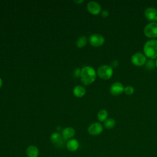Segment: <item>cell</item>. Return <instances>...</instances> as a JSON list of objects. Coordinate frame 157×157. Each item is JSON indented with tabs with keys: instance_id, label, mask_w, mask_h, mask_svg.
Masks as SVG:
<instances>
[{
	"instance_id": "cell-9",
	"label": "cell",
	"mask_w": 157,
	"mask_h": 157,
	"mask_svg": "<svg viewBox=\"0 0 157 157\" xmlns=\"http://www.w3.org/2000/svg\"><path fill=\"white\" fill-rule=\"evenodd\" d=\"M124 87L123 84L119 82L112 83L110 87V92L113 96L120 95L124 91Z\"/></svg>"
},
{
	"instance_id": "cell-22",
	"label": "cell",
	"mask_w": 157,
	"mask_h": 157,
	"mask_svg": "<svg viewBox=\"0 0 157 157\" xmlns=\"http://www.w3.org/2000/svg\"><path fill=\"white\" fill-rule=\"evenodd\" d=\"M101 16L102 17H104V18H106V17H107L108 16H109V12L108 11H107V10H102V12H101Z\"/></svg>"
},
{
	"instance_id": "cell-20",
	"label": "cell",
	"mask_w": 157,
	"mask_h": 157,
	"mask_svg": "<svg viewBox=\"0 0 157 157\" xmlns=\"http://www.w3.org/2000/svg\"><path fill=\"white\" fill-rule=\"evenodd\" d=\"M124 92L127 95H131L134 92V88L131 86H127L124 88Z\"/></svg>"
},
{
	"instance_id": "cell-13",
	"label": "cell",
	"mask_w": 157,
	"mask_h": 157,
	"mask_svg": "<svg viewBox=\"0 0 157 157\" xmlns=\"http://www.w3.org/2000/svg\"><path fill=\"white\" fill-rule=\"evenodd\" d=\"M26 154L28 157H38L39 151L36 146L31 145L27 147L26 150Z\"/></svg>"
},
{
	"instance_id": "cell-6",
	"label": "cell",
	"mask_w": 157,
	"mask_h": 157,
	"mask_svg": "<svg viewBox=\"0 0 157 157\" xmlns=\"http://www.w3.org/2000/svg\"><path fill=\"white\" fill-rule=\"evenodd\" d=\"M90 44L93 47H100L105 42L104 37L99 34H93L89 38Z\"/></svg>"
},
{
	"instance_id": "cell-12",
	"label": "cell",
	"mask_w": 157,
	"mask_h": 157,
	"mask_svg": "<svg viewBox=\"0 0 157 157\" xmlns=\"http://www.w3.org/2000/svg\"><path fill=\"white\" fill-rule=\"evenodd\" d=\"M75 133V129L72 127H67L62 130L61 136L64 140H69L72 139Z\"/></svg>"
},
{
	"instance_id": "cell-19",
	"label": "cell",
	"mask_w": 157,
	"mask_h": 157,
	"mask_svg": "<svg viewBox=\"0 0 157 157\" xmlns=\"http://www.w3.org/2000/svg\"><path fill=\"white\" fill-rule=\"evenodd\" d=\"M145 65L146 68H147L149 70L153 69L155 68V67H156L155 66V62L152 59H150L147 60Z\"/></svg>"
},
{
	"instance_id": "cell-21",
	"label": "cell",
	"mask_w": 157,
	"mask_h": 157,
	"mask_svg": "<svg viewBox=\"0 0 157 157\" xmlns=\"http://www.w3.org/2000/svg\"><path fill=\"white\" fill-rule=\"evenodd\" d=\"M80 74H81V69L79 67L76 68L74 71V76L76 78H78V77H80Z\"/></svg>"
},
{
	"instance_id": "cell-18",
	"label": "cell",
	"mask_w": 157,
	"mask_h": 157,
	"mask_svg": "<svg viewBox=\"0 0 157 157\" xmlns=\"http://www.w3.org/2000/svg\"><path fill=\"white\" fill-rule=\"evenodd\" d=\"M116 124V121L113 118H107L104 121V126L106 129H112Z\"/></svg>"
},
{
	"instance_id": "cell-11",
	"label": "cell",
	"mask_w": 157,
	"mask_h": 157,
	"mask_svg": "<svg viewBox=\"0 0 157 157\" xmlns=\"http://www.w3.org/2000/svg\"><path fill=\"white\" fill-rule=\"evenodd\" d=\"M88 11L93 15H98L101 12V7L99 3L95 1H90L87 4Z\"/></svg>"
},
{
	"instance_id": "cell-14",
	"label": "cell",
	"mask_w": 157,
	"mask_h": 157,
	"mask_svg": "<svg viewBox=\"0 0 157 157\" xmlns=\"http://www.w3.org/2000/svg\"><path fill=\"white\" fill-rule=\"evenodd\" d=\"M66 147L70 151H75L79 147V143L77 139H71L66 142Z\"/></svg>"
},
{
	"instance_id": "cell-25",
	"label": "cell",
	"mask_w": 157,
	"mask_h": 157,
	"mask_svg": "<svg viewBox=\"0 0 157 157\" xmlns=\"http://www.w3.org/2000/svg\"><path fill=\"white\" fill-rule=\"evenodd\" d=\"M155 66H156V67H157V58H156V59L155 60Z\"/></svg>"
},
{
	"instance_id": "cell-17",
	"label": "cell",
	"mask_w": 157,
	"mask_h": 157,
	"mask_svg": "<svg viewBox=\"0 0 157 157\" xmlns=\"http://www.w3.org/2000/svg\"><path fill=\"white\" fill-rule=\"evenodd\" d=\"M97 117H98V119L99 121H101V122L105 121L107 119L108 112L105 109H101L98 112Z\"/></svg>"
},
{
	"instance_id": "cell-8",
	"label": "cell",
	"mask_w": 157,
	"mask_h": 157,
	"mask_svg": "<svg viewBox=\"0 0 157 157\" xmlns=\"http://www.w3.org/2000/svg\"><path fill=\"white\" fill-rule=\"evenodd\" d=\"M51 142L56 147H63L64 145V139L59 132H53L50 137Z\"/></svg>"
},
{
	"instance_id": "cell-5",
	"label": "cell",
	"mask_w": 157,
	"mask_h": 157,
	"mask_svg": "<svg viewBox=\"0 0 157 157\" xmlns=\"http://www.w3.org/2000/svg\"><path fill=\"white\" fill-rule=\"evenodd\" d=\"M131 63L136 66H142L145 64L147 58L145 55L140 52L134 53L131 58Z\"/></svg>"
},
{
	"instance_id": "cell-24",
	"label": "cell",
	"mask_w": 157,
	"mask_h": 157,
	"mask_svg": "<svg viewBox=\"0 0 157 157\" xmlns=\"http://www.w3.org/2000/svg\"><path fill=\"white\" fill-rule=\"evenodd\" d=\"M2 85V79L0 78V88H1Z\"/></svg>"
},
{
	"instance_id": "cell-23",
	"label": "cell",
	"mask_w": 157,
	"mask_h": 157,
	"mask_svg": "<svg viewBox=\"0 0 157 157\" xmlns=\"http://www.w3.org/2000/svg\"><path fill=\"white\" fill-rule=\"evenodd\" d=\"M84 2L83 0H79V1H74V2L77 4H82Z\"/></svg>"
},
{
	"instance_id": "cell-16",
	"label": "cell",
	"mask_w": 157,
	"mask_h": 157,
	"mask_svg": "<svg viewBox=\"0 0 157 157\" xmlns=\"http://www.w3.org/2000/svg\"><path fill=\"white\" fill-rule=\"evenodd\" d=\"M87 41H88V39L86 36H80L77 39L76 41V43H75L76 46L80 48H83L86 45Z\"/></svg>"
},
{
	"instance_id": "cell-2",
	"label": "cell",
	"mask_w": 157,
	"mask_h": 157,
	"mask_svg": "<svg viewBox=\"0 0 157 157\" xmlns=\"http://www.w3.org/2000/svg\"><path fill=\"white\" fill-rule=\"evenodd\" d=\"M144 53L150 59L157 58V40L151 39L147 41L144 46Z\"/></svg>"
},
{
	"instance_id": "cell-1",
	"label": "cell",
	"mask_w": 157,
	"mask_h": 157,
	"mask_svg": "<svg viewBox=\"0 0 157 157\" xmlns=\"http://www.w3.org/2000/svg\"><path fill=\"white\" fill-rule=\"evenodd\" d=\"M96 78V72L93 67L86 66L81 69L80 80L85 85H89L93 83Z\"/></svg>"
},
{
	"instance_id": "cell-10",
	"label": "cell",
	"mask_w": 157,
	"mask_h": 157,
	"mask_svg": "<svg viewBox=\"0 0 157 157\" xmlns=\"http://www.w3.org/2000/svg\"><path fill=\"white\" fill-rule=\"evenodd\" d=\"M145 18L151 22L157 21V9L153 7H148L145 10Z\"/></svg>"
},
{
	"instance_id": "cell-7",
	"label": "cell",
	"mask_w": 157,
	"mask_h": 157,
	"mask_svg": "<svg viewBox=\"0 0 157 157\" xmlns=\"http://www.w3.org/2000/svg\"><path fill=\"white\" fill-rule=\"evenodd\" d=\"M103 131L102 125L98 122H95L91 124L88 128V132L91 136L99 135Z\"/></svg>"
},
{
	"instance_id": "cell-4",
	"label": "cell",
	"mask_w": 157,
	"mask_h": 157,
	"mask_svg": "<svg viewBox=\"0 0 157 157\" xmlns=\"http://www.w3.org/2000/svg\"><path fill=\"white\" fill-rule=\"evenodd\" d=\"M144 34L148 38L157 37V23L151 22L144 28Z\"/></svg>"
},
{
	"instance_id": "cell-15",
	"label": "cell",
	"mask_w": 157,
	"mask_h": 157,
	"mask_svg": "<svg viewBox=\"0 0 157 157\" xmlns=\"http://www.w3.org/2000/svg\"><path fill=\"white\" fill-rule=\"evenodd\" d=\"M86 93L85 88L81 85H77L73 89V94L77 98H82Z\"/></svg>"
},
{
	"instance_id": "cell-3",
	"label": "cell",
	"mask_w": 157,
	"mask_h": 157,
	"mask_svg": "<svg viewBox=\"0 0 157 157\" xmlns=\"http://www.w3.org/2000/svg\"><path fill=\"white\" fill-rule=\"evenodd\" d=\"M113 71L112 66L109 65H102L98 68L97 74L103 80L110 78L113 75Z\"/></svg>"
}]
</instances>
